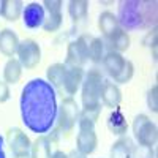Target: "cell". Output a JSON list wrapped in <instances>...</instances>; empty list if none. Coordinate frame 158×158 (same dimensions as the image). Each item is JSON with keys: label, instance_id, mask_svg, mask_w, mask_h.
Masks as SVG:
<instances>
[{"label": "cell", "instance_id": "1", "mask_svg": "<svg viewBox=\"0 0 158 158\" xmlns=\"http://www.w3.org/2000/svg\"><path fill=\"white\" fill-rule=\"evenodd\" d=\"M57 95L44 79H32L21 94V117L24 125L36 135H43L57 122Z\"/></svg>", "mask_w": 158, "mask_h": 158}, {"label": "cell", "instance_id": "2", "mask_svg": "<svg viewBox=\"0 0 158 158\" xmlns=\"http://www.w3.org/2000/svg\"><path fill=\"white\" fill-rule=\"evenodd\" d=\"M156 2L150 0H127L118 6V24L127 30H152L156 27Z\"/></svg>", "mask_w": 158, "mask_h": 158}, {"label": "cell", "instance_id": "3", "mask_svg": "<svg viewBox=\"0 0 158 158\" xmlns=\"http://www.w3.org/2000/svg\"><path fill=\"white\" fill-rule=\"evenodd\" d=\"M103 82H104L103 74L97 68H92V70H89L87 74H84V81L81 84L82 85V90H81L82 106H90V104L100 103Z\"/></svg>", "mask_w": 158, "mask_h": 158}, {"label": "cell", "instance_id": "4", "mask_svg": "<svg viewBox=\"0 0 158 158\" xmlns=\"http://www.w3.org/2000/svg\"><path fill=\"white\" fill-rule=\"evenodd\" d=\"M133 135L139 146L153 147L158 141V128L146 114H139L133 120Z\"/></svg>", "mask_w": 158, "mask_h": 158}, {"label": "cell", "instance_id": "5", "mask_svg": "<svg viewBox=\"0 0 158 158\" xmlns=\"http://www.w3.org/2000/svg\"><path fill=\"white\" fill-rule=\"evenodd\" d=\"M79 118V106L73 97L63 98L57 112V125L63 133H71Z\"/></svg>", "mask_w": 158, "mask_h": 158}, {"label": "cell", "instance_id": "6", "mask_svg": "<svg viewBox=\"0 0 158 158\" xmlns=\"http://www.w3.org/2000/svg\"><path fill=\"white\" fill-rule=\"evenodd\" d=\"M90 35H81L76 41L68 44L67 49V60L65 65L67 67H79L82 68V65L89 60V41Z\"/></svg>", "mask_w": 158, "mask_h": 158}, {"label": "cell", "instance_id": "7", "mask_svg": "<svg viewBox=\"0 0 158 158\" xmlns=\"http://www.w3.org/2000/svg\"><path fill=\"white\" fill-rule=\"evenodd\" d=\"M18 60L25 70H33L41 62V48L35 40H24L18 48Z\"/></svg>", "mask_w": 158, "mask_h": 158}, {"label": "cell", "instance_id": "8", "mask_svg": "<svg viewBox=\"0 0 158 158\" xmlns=\"http://www.w3.org/2000/svg\"><path fill=\"white\" fill-rule=\"evenodd\" d=\"M8 146L15 155H24L30 152L32 141L21 128H11L8 130Z\"/></svg>", "mask_w": 158, "mask_h": 158}, {"label": "cell", "instance_id": "9", "mask_svg": "<svg viewBox=\"0 0 158 158\" xmlns=\"http://www.w3.org/2000/svg\"><path fill=\"white\" fill-rule=\"evenodd\" d=\"M44 19H46L44 8H43L41 3L32 2V3H29L27 6H25L24 11H22L24 25H25V27H29V29H38V27H41Z\"/></svg>", "mask_w": 158, "mask_h": 158}, {"label": "cell", "instance_id": "10", "mask_svg": "<svg viewBox=\"0 0 158 158\" xmlns=\"http://www.w3.org/2000/svg\"><path fill=\"white\" fill-rule=\"evenodd\" d=\"M98 146V136L95 130H79V135L76 138V150L82 155L89 156L94 153Z\"/></svg>", "mask_w": 158, "mask_h": 158}, {"label": "cell", "instance_id": "11", "mask_svg": "<svg viewBox=\"0 0 158 158\" xmlns=\"http://www.w3.org/2000/svg\"><path fill=\"white\" fill-rule=\"evenodd\" d=\"M84 81V71L79 67H67V71H65V77H63V87L62 90L67 95H74L77 89L81 87Z\"/></svg>", "mask_w": 158, "mask_h": 158}, {"label": "cell", "instance_id": "12", "mask_svg": "<svg viewBox=\"0 0 158 158\" xmlns=\"http://www.w3.org/2000/svg\"><path fill=\"white\" fill-rule=\"evenodd\" d=\"M100 100L103 101V104H106L108 108L117 109L118 106H120V103H122V90L118 89V85L115 82L104 81Z\"/></svg>", "mask_w": 158, "mask_h": 158}, {"label": "cell", "instance_id": "13", "mask_svg": "<svg viewBox=\"0 0 158 158\" xmlns=\"http://www.w3.org/2000/svg\"><path fill=\"white\" fill-rule=\"evenodd\" d=\"M19 38L16 35V32H13L11 29H3L0 30V52L5 56L13 59L15 54L18 52L19 48Z\"/></svg>", "mask_w": 158, "mask_h": 158}, {"label": "cell", "instance_id": "14", "mask_svg": "<svg viewBox=\"0 0 158 158\" xmlns=\"http://www.w3.org/2000/svg\"><path fill=\"white\" fill-rule=\"evenodd\" d=\"M103 67L104 70L108 71V74L111 77H115L118 73L122 71L123 68V65L127 62V59L122 56V54H118V52H114V51H108L106 54L103 56Z\"/></svg>", "mask_w": 158, "mask_h": 158}, {"label": "cell", "instance_id": "15", "mask_svg": "<svg viewBox=\"0 0 158 158\" xmlns=\"http://www.w3.org/2000/svg\"><path fill=\"white\" fill-rule=\"evenodd\" d=\"M135 142L128 136H120L111 147V158H133Z\"/></svg>", "mask_w": 158, "mask_h": 158}, {"label": "cell", "instance_id": "16", "mask_svg": "<svg viewBox=\"0 0 158 158\" xmlns=\"http://www.w3.org/2000/svg\"><path fill=\"white\" fill-rule=\"evenodd\" d=\"M98 29L106 38H111L118 29H120V24H118V19L114 13L103 11L98 18Z\"/></svg>", "mask_w": 158, "mask_h": 158}, {"label": "cell", "instance_id": "17", "mask_svg": "<svg viewBox=\"0 0 158 158\" xmlns=\"http://www.w3.org/2000/svg\"><path fill=\"white\" fill-rule=\"evenodd\" d=\"M52 139L46 135H40L30 147V158H51Z\"/></svg>", "mask_w": 158, "mask_h": 158}, {"label": "cell", "instance_id": "18", "mask_svg": "<svg viewBox=\"0 0 158 158\" xmlns=\"http://www.w3.org/2000/svg\"><path fill=\"white\" fill-rule=\"evenodd\" d=\"M24 11V3L21 0H2V15L8 22H16Z\"/></svg>", "mask_w": 158, "mask_h": 158}, {"label": "cell", "instance_id": "19", "mask_svg": "<svg viewBox=\"0 0 158 158\" xmlns=\"http://www.w3.org/2000/svg\"><path fill=\"white\" fill-rule=\"evenodd\" d=\"M108 128L112 131L114 135H118V136H123L128 130V123H127V118L123 115V112L120 109H114L109 117H108Z\"/></svg>", "mask_w": 158, "mask_h": 158}, {"label": "cell", "instance_id": "20", "mask_svg": "<svg viewBox=\"0 0 158 158\" xmlns=\"http://www.w3.org/2000/svg\"><path fill=\"white\" fill-rule=\"evenodd\" d=\"M65 71H67V65H65V63H54V65H51V67H48V70H46L48 82L54 89L62 90Z\"/></svg>", "mask_w": 158, "mask_h": 158}, {"label": "cell", "instance_id": "21", "mask_svg": "<svg viewBox=\"0 0 158 158\" xmlns=\"http://www.w3.org/2000/svg\"><path fill=\"white\" fill-rule=\"evenodd\" d=\"M22 76V65L19 63L18 59H8L3 68V81L6 84H18Z\"/></svg>", "mask_w": 158, "mask_h": 158}, {"label": "cell", "instance_id": "22", "mask_svg": "<svg viewBox=\"0 0 158 158\" xmlns=\"http://www.w3.org/2000/svg\"><path fill=\"white\" fill-rule=\"evenodd\" d=\"M109 40V44H111V51L114 52H118V54H122V52L128 51L130 48V43H131V40H130V35L128 32H125L123 29H118Z\"/></svg>", "mask_w": 158, "mask_h": 158}, {"label": "cell", "instance_id": "23", "mask_svg": "<svg viewBox=\"0 0 158 158\" xmlns=\"http://www.w3.org/2000/svg\"><path fill=\"white\" fill-rule=\"evenodd\" d=\"M68 13L74 22L85 19L89 15V2H85V0H71L68 3Z\"/></svg>", "mask_w": 158, "mask_h": 158}, {"label": "cell", "instance_id": "24", "mask_svg": "<svg viewBox=\"0 0 158 158\" xmlns=\"http://www.w3.org/2000/svg\"><path fill=\"white\" fill-rule=\"evenodd\" d=\"M104 56V43L101 41V38L92 36L89 41V59L92 62H101Z\"/></svg>", "mask_w": 158, "mask_h": 158}, {"label": "cell", "instance_id": "25", "mask_svg": "<svg viewBox=\"0 0 158 158\" xmlns=\"http://www.w3.org/2000/svg\"><path fill=\"white\" fill-rule=\"evenodd\" d=\"M100 114H101V103L90 104V106H82V109L79 111V117L87 118V120L94 122V123H97Z\"/></svg>", "mask_w": 158, "mask_h": 158}, {"label": "cell", "instance_id": "26", "mask_svg": "<svg viewBox=\"0 0 158 158\" xmlns=\"http://www.w3.org/2000/svg\"><path fill=\"white\" fill-rule=\"evenodd\" d=\"M62 21H63V16H62V13H57V15H49L44 22H43V30L44 32H57L60 27H62Z\"/></svg>", "mask_w": 158, "mask_h": 158}, {"label": "cell", "instance_id": "27", "mask_svg": "<svg viewBox=\"0 0 158 158\" xmlns=\"http://www.w3.org/2000/svg\"><path fill=\"white\" fill-rule=\"evenodd\" d=\"M133 74H135V65H133L131 60H127L125 65H123V68H122V71L114 77V81L118 82V84H127V82L131 81Z\"/></svg>", "mask_w": 158, "mask_h": 158}, {"label": "cell", "instance_id": "28", "mask_svg": "<svg viewBox=\"0 0 158 158\" xmlns=\"http://www.w3.org/2000/svg\"><path fill=\"white\" fill-rule=\"evenodd\" d=\"M147 106L152 112H158V85H153L147 92Z\"/></svg>", "mask_w": 158, "mask_h": 158}, {"label": "cell", "instance_id": "29", "mask_svg": "<svg viewBox=\"0 0 158 158\" xmlns=\"http://www.w3.org/2000/svg\"><path fill=\"white\" fill-rule=\"evenodd\" d=\"M133 158H155V150H153V147L136 146L135 152H133Z\"/></svg>", "mask_w": 158, "mask_h": 158}, {"label": "cell", "instance_id": "30", "mask_svg": "<svg viewBox=\"0 0 158 158\" xmlns=\"http://www.w3.org/2000/svg\"><path fill=\"white\" fill-rule=\"evenodd\" d=\"M41 5H43L44 10H48L49 15H57V13H62V6H63V3L60 2V0H44Z\"/></svg>", "mask_w": 158, "mask_h": 158}, {"label": "cell", "instance_id": "31", "mask_svg": "<svg viewBox=\"0 0 158 158\" xmlns=\"http://www.w3.org/2000/svg\"><path fill=\"white\" fill-rule=\"evenodd\" d=\"M10 100V87L5 81H0V103H6Z\"/></svg>", "mask_w": 158, "mask_h": 158}, {"label": "cell", "instance_id": "32", "mask_svg": "<svg viewBox=\"0 0 158 158\" xmlns=\"http://www.w3.org/2000/svg\"><path fill=\"white\" fill-rule=\"evenodd\" d=\"M77 127H79V130H95V123L87 120V118H82V117L77 118Z\"/></svg>", "mask_w": 158, "mask_h": 158}, {"label": "cell", "instance_id": "33", "mask_svg": "<svg viewBox=\"0 0 158 158\" xmlns=\"http://www.w3.org/2000/svg\"><path fill=\"white\" fill-rule=\"evenodd\" d=\"M51 158H68V153H65L62 150H56L54 153L51 155Z\"/></svg>", "mask_w": 158, "mask_h": 158}, {"label": "cell", "instance_id": "34", "mask_svg": "<svg viewBox=\"0 0 158 158\" xmlns=\"http://www.w3.org/2000/svg\"><path fill=\"white\" fill-rule=\"evenodd\" d=\"M68 158H87L85 155H82L81 152H77V150H71L68 153Z\"/></svg>", "mask_w": 158, "mask_h": 158}, {"label": "cell", "instance_id": "35", "mask_svg": "<svg viewBox=\"0 0 158 158\" xmlns=\"http://www.w3.org/2000/svg\"><path fill=\"white\" fill-rule=\"evenodd\" d=\"M0 158H6L5 150H3V138L0 136Z\"/></svg>", "mask_w": 158, "mask_h": 158}, {"label": "cell", "instance_id": "36", "mask_svg": "<svg viewBox=\"0 0 158 158\" xmlns=\"http://www.w3.org/2000/svg\"><path fill=\"white\" fill-rule=\"evenodd\" d=\"M150 49H152V57H153V60H156V41H153V43L150 44Z\"/></svg>", "mask_w": 158, "mask_h": 158}, {"label": "cell", "instance_id": "37", "mask_svg": "<svg viewBox=\"0 0 158 158\" xmlns=\"http://www.w3.org/2000/svg\"><path fill=\"white\" fill-rule=\"evenodd\" d=\"M15 158H30L29 153H24V155H15Z\"/></svg>", "mask_w": 158, "mask_h": 158}, {"label": "cell", "instance_id": "38", "mask_svg": "<svg viewBox=\"0 0 158 158\" xmlns=\"http://www.w3.org/2000/svg\"><path fill=\"white\" fill-rule=\"evenodd\" d=\"M0 11H2V0H0Z\"/></svg>", "mask_w": 158, "mask_h": 158}]
</instances>
